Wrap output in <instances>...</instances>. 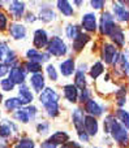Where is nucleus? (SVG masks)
Listing matches in <instances>:
<instances>
[{
	"mask_svg": "<svg viewBox=\"0 0 129 148\" xmlns=\"http://www.w3.org/2000/svg\"><path fill=\"white\" fill-rule=\"evenodd\" d=\"M46 73H47V75H48V78L54 82H56L57 78H59V74H57L56 68H55L52 64H48L46 66Z\"/></svg>",
	"mask_w": 129,
	"mask_h": 148,
	"instance_id": "obj_39",
	"label": "nucleus"
},
{
	"mask_svg": "<svg viewBox=\"0 0 129 148\" xmlns=\"http://www.w3.org/2000/svg\"><path fill=\"white\" fill-rule=\"evenodd\" d=\"M7 25H8V17L4 12H1L0 13V30L1 31L7 30V27H8Z\"/></svg>",
	"mask_w": 129,
	"mask_h": 148,
	"instance_id": "obj_43",
	"label": "nucleus"
},
{
	"mask_svg": "<svg viewBox=\"0 0 129 148\" xmlns=\"http://www.w3.org/2000/svg\"><path fill=\"white\" fill-rule=\"evenodd\" d=\"M60 95L54 87H46L43 91L39 94V103L42 105H46L51 101H59Z\"/></svg>",
	"mask_w": 129,
	"mask_h": 148,
	"instance_id": "obj_11",
	"label": "nucleus"
},
{
	"mask_svg": "<svg viewBox=\"0 0 129 148\" xmlns=\"http://www.w3.org/2000/svg\"><path fill=\"white\" fill-rule=\"evenodd\" d=\"M25 8H26V4L23 1H18V0H14V1H10L9 3V10L10 16H12L14 20H20L21 17H23L25 14Z\"/></svg>",
	"mask_w": 129,
	"mask_h": 148,
	"instance_id": "obj_15",
	"label": "nucleus"
},
{
	"mask_svg": "<svg viewBox=\"0 0 129 148\" xmlns=\"http://www.w3.org/2000/svg\"><path fill=\"white\" fill-rule=\"evenodd\" d=\"M94 148H101V147H94Z\"/></svg>",
	"mask_w": 129,
	"mask_h": 148,
	"instance_id": "obj_50",
	"label": "nucleus"
},
{
	"mask_svg": "<svg viewBox=\"0 0 129 148\" xmlns=\"http://www.w3.org/2000/svg\"><path fill=\"white\" fill-rule=\"evenodd\" d=\"M72 122L75 126L76 131H77V135L80 142L82 143H89L90 140V136L86 133L85 130V114H83V110L81 108H76L72 112Z\"/></svg>",
	"mask_w": 129,
	"mask_h": 148,
	"instance_id": "obj_2",
	"label": "nucleus"
},
{
	"mask_svg": "<svg viewBox=\"0 0 129 148\" xmlns=\"http://www.w3.org/2000/svg\"><path fill=\"white\" fill-rule=\"evenodd\" d=\"M29 81H30V86L33 87L34 92L41 94V92L46 88V79H44V75L42 73L31 74V77H30Z\"/></svg>",
	"mask_w": 129,
	"mask_h": 148,
	"instance_id": "obj_16",
	"label": "nucleus"
},
{
	"mask_svg": "<svg viewBox=\"0 0 129 148\" xmlns=\"http://www.w3.org/2000/svg\"><path fill=\"white\" fill-rule=\"evenodd\" d=\"M26 75H28V70L25 69L23 64H14L10 69V73H9V77L8 78L12 79L13 82L16 83V86H21V84L25 83V79H26Z\"/></svg>",
	"mask_w": 129,
	"mask_h": 148,
	"instance_id": "obj_6",
	"label": "nucleus"
},
{
	"mask_svg": "<svg viewBox=\"0 0 129 148\" xmlns=\"http://www.w3.org/2000/svg\"><path fill=\"white\" fill-rule=\"evenodd\" d=\"M115 116H116L117 120H119L120 122H121L123 125H124L125 127L129 130V112H128V110L123 109V108H117Z\"/></svg>",
	"mask_w": 129,
	"mask_h": 148,
	"instance_id": "obj_33",
	"label": "nucleus"
},
{
	"mask_svg": "<svg viewBox=\"0 0 129 148\" xmlns=\"http://www.w3.org/2000/svg\"><path fill=\"white\" fill-rule=\"evenodd\" d=\"M4 108L8 112H16V110L23 108V103L20 97H8L4 100Z\"/></svg>",
	"mask_w": 129,
	"mask_h": 148,
	"instance_id": "obj_25",
	"label": "nucleus"
},
{
	"mask_svg": "<svg viewBox=\"0 0 129 148\" xmlns=\"http://www.w3.org/2000/svg\"><path fill=\"white\" fill-rule=\"evenodd\" d=\"M8 33L12 36L14 40H22V39L26 38V34H28V30H26L25 25L18 22H13L9 25V29H8Z\"/></svg>",
	"mask_w": 129,
	"mask_h": 148,
	"instance_id": "obj_13",
	"label": "nucleus"
},
{
	"mask_svg": "<svg viewBox=\"0 0 129 148\" xmlns=\"http://www.w3.org/2000/svg\"><path fill=\"white\" fill-rule=\"evenodd\" d=\"M120 52L117 51L116 46L112 43H103L102 46V60L104 61V64L107 65H111L115 64L119 57Z\"/></svg>",
	"mask_w": 129,
	"mask_h": 148,
	"instance_id": "obj_5",
	"label": "nucleus"
},
{
	"mask_svg": "<svg viewBox=\"0 0 129 148\" xmlns=\"http://www.w3.org/2000/svg\"><path fill=\"white\" fill-rule=\"evenodd\" d=\"M73 5H77V7H80V5H83V1H73Z\"/></svg>",
	"mask_w": 129,
	"mask_h": 148,
	"instance_id": "obj_49",
	"label": "nucleus"
},
{
	"mask_svg": "<svg viewBox=\"0 0 129 148\" xmlns=\"http://www.w3.org/2000/svg\"><path fill=\"white\" fill-rule=\"evenodd\" d=\"M13 148H35V142L31 138H21L14 143Z\"/></svg>",
	"mask_w": 129,
	"mask_h": 148,
	"instance_id": "obj_34",
	"label": "nucleus"
},
{
	"mask_svg": "<svg viewBox=\"0 0 129 148\" xmlns=\"http://www.w3.org/2000/svg\"><path fill=\"white\" fill-rule=\"evenodd\" d=\"M18 134V127L13 121H9L7 118H3L1 121V127H0V135H1V140H8L12 136Z\"/></svg>",
	"mask_w": 129,
	"mask_h": 148,
	"instance_id": "obj_7",
	"label": "nucleus"
},
{
	"mask_svg": "<svg viewBox=\"0 0 129 148\" xmlns=\"http://www.w3.org/2000/svg\"><path fill=\"white\" fill-rule=\"evenodd\" d=\"M25 109L28 110V113H29V116H30V118H31V121L33 120H35V117H37V114H38V109H37V107L35 105H26L25 107Z\"/></svg>",
	"mask_w": 129,
	"mask_h": 148,
	"instance_id": "obj_41",
	"label": "nucleus"
},
{
	"mask_svg": "<svg viewBox=\"0 0 129 148\" xmlns=\"http://www.w3.org/2000/svg\"><path fill=\"white\" fill-rule=\"evenodd\" d=\"M116 23H115V16L108 10H104L101 14V20H99V33L102 35L111 36V34L114 33V30L116 29Z\"/></svg>",
	"mask_w": 129,
	"mask_h": 148,
	"instance_id": "obj_3",
	"label": "nucleus"
},
{
	"mask_svg": "<svg viewBox=\"0 0 129 148\" xmlns=\"http://www.w3.org/2000/svg\"><path fill=\"white\" fill-rule=\"evenodd\" d=\"M90 95H91V92H90V90H89V88L81 90V92H80V101L83 103V104H86V103L91 99Z\"/></svg>",
	"mask_w": 129,
	"mask_h": 148,
	"instance_id": "obj_40",
	"label": "nucleus"
},
{
	"mask_svg": "<svg viewBox=\"0 0 129 148\" xmlns=\"http://www.w3.org/2000/svg\"><path fill=\"white\" fill-rule=\"evenodd\" d=\"M44 110H46V114L50 118H56L57 116L60 114V105L59 101H51L48 104L43 105Z\"/></svg>",
	"mask_w": 129,
	"mask_h": 148,
	"instance_id": "obj_27",
	"label": "nucleus"
},
{
	"mask_svg": "<svg viewBox=\"0 0 129 148\" xmlns=\"http://www.w3.org/2000/svg\"><path fill=\"white\" fill-rule=\"evenodd\" d=\"M18 97L21 99V101L23 103V105H30L31 101L34 100V95L33 92H31V90L29 88L28 84H21V86H18Z\"/></svg>",
	"mask_w": 129,
	"mask_h": 148,
	"instance_id": "obj_19",
	"label": "nucleus"
},
{
	"mask_svg": "<svg viewBox=\"0 0 129 148\" xmlns=\"http://www.w3.org/2000/svg\"><path fill=\"white\" fill-rule=\"evenodd\" d=\"M23 66L28 70V73H31V74H38V73H41V70H42V64L34 62V61H26L25 64H23Z\"/></svg>",
	"mask_w": 129,
	"mask_h": 148,
	"instance_id": "obj_35",
	"label": "nucleus"
},
{
	"mask_svg": "<svg viewBox=\"0 0 129 148\" xmlns=\"http://www.w3.org/2000/svg\"><path fill=\"white\" fill-rule=\"evenodd\" d=\"M111 40L112 43H115V46L119 47V48H123L125 46V33L119 25L116 26V29L114 30V33L111 34Z\"/></svg>",
	"mask_w": 129,
	"mask_h": 148,
	"instance_id": "obj_22",
	"label": "nucleus"
},
{
	"mask_svg": "<svg viewBox=\"0 0 129 148\" xmlns=\"http://www.w3.org/2000/svg\"><path fill=\"white\" fill-rule=\"evenodd\" d=\"M60 148H82V146L80 143H77V142H68L67 144L61 146Z\"/></svg>",
	"mask_w": 129,
	"mask_h": 148,
	"instance_id": "obj_46",
	"label": "nucleus"
},
{
	"mask_svg": "<svg viewBox=\"0 0 129 148\" xmlns=\"http://www.w3.org/2000/svg\"><path fill=\"white\" fill-rule=\"evenodd\" d=\"M120 3H121L125 8H128V9H129V0H127V1H120Z\"/></svg>",
	"mask_w": 129,
	"mask_h": 148,
	"instance_id": "obj_48",
	"label": "nucleus"
},
{
	"mask_svg": "<svg viewBox=\"0 0 129 148\" xmlns=\"http://www.w3.org/2000/svg\"><path fill=\"white\" fill-rule=\"evenodd\" d=\"M90 5H91V8H93V9L99 10V9H103V8H104L106 1H103V0H91Z\"/></svg>",
	"mask_w": 129,
	"mask_h": 148,
	"instance_id": "obj_42",
	"label": "nucleus"
},
{
	"mask_svg": "<svg viewBox=\"0 0 129 148\" xmlns=\"http://www.w3.org/2000/svg\"><path fill=\"white\" fill-rule=\"evenodd\" d=\"M81 33H82V31H81V27L78 25H76V23H68V25L65 26V35H67L72 42L75 40Z\"/></svg>",
	"mask_w": 129,
	"mask_h": 148,
	"instance_id": "obj_28",
	"label": "nucleus"
},
{
	"mask_svg": "<svg viewBox=\"0 0 129 148\" xmlns=\"http://www.w3.org/2000/svg\"><path fill=\"white\" fill-rule=\"evenodd\" d=\"M47 52L54 57H63L68 53V46L63 38L55 35L50 39V43L47 46Z\"/></svg>",
	"mask_w": 129,
	"mask_h": 148,
	"instance_id": "obj_4",
	"label": "nucleus"
},
{
	"mask_svg": "<svg viewBox=\"0 0 129 148\" xmlns=\"http://www.w3.org/2000/svg\"><path fill=\"white\" fill-rule=\"evenodd\" d=\"M98 21H97V16L94 12H88L82 16L81 29H83L86 33H95L98 30Z\"/></svg>",
	"mask_w": 129,
	"mask_h": 148,
	"instance_id": "obj_8",
	"label": "nucleus"
},
{
	"mask_svg": "<svg viewBox=\"0 0 129 148\" xmlns=\"http://www.w3.org/2000/svg\"><path fill=\"white\" fill-rule=\"evenodd\" d=\"M0 86H1V90L3 92H10L14 90L16 87V83L9 78H3L1 82H0Z\"/></svg>",
	"mask_w": 129,
	"mask_h": 148,
	"instance_id": "obj_36",
	"label": "nucleus"
},
{
	"mask_svg": "<svg viewBox=\"0 0 129 148\" xmlns=\"http://www.w3.org/2000/svg\"><path fill=\"white\" fill-rule=\"evenodd\" d=\"M85 112L89 116H93V117H99V116L103 114V107L99 104L97 100L90 99L88 103L85 104Z\"/></svg>",
	"mask_w": 129,
	"mask_h": 148,
	"instance_id": "obj_17",
	"label": "nucleus"
},
{
	"mask_svg": "<svg viewBox=\"0 0 129 148\" xmlns=\"http://www.w3.org/2000/svg\"><path fill=\"white\" fill-rule=\"evenodd\" d=\"M60 73L63 77H70L73 75V73L76 72V61L73 57L64 60V61L60 62Z\"/></svg>",
	"mask_w": 129,
	"mask_h": 148,
	"instance_id": "obj_20",
	"label": "nucleus"
},
{
	"mask_svg": "<svg viewBox=\"0 0 129 148\" xmlns=\"http://www.w3.org/2000/svg\"><path fill=\"white\" fill-rule=\"evenodd\" d=\"M50 43V38H48V34L44 29H37L33 34V44H34V48L39 49L41 51L42 48H47Z\"/></svg>",
	"mask_w": 129,
	"mask_h": 148,
	"instance_id": "obj_9",
	"label": "nucleus"
},
{
	"mask_svg": "<svg viewBox=\"0 0 129 148\" xmlns=\"http://www.w3.org/2000/svg\"><path fill=\"white\" fill-rule=\"evenodd\" d=\"M50 57H51V55H50L48 52H42L35 48H30L26 51V59H28V61H34V62L43 64V62L48 61Z\"/></svg>",
	"mask_w": 129,
	"mask_h": 148,
	"instance_id": "obj_10",
	"label": "nucleus"
},
{
	"mask_svg": "<svg viewBox=\"0 0 129 148\" xmlns=\"http://www.w3.org/2000/svg\"><path fill=\"white\" fill-rule=\"evenodd\" d=\"M63 94H64L65 100H68L69 103H76L80 100V91H78L77 86L73 83L64 84L63 86Z\"/></svg>",
	"mask_w": 129,
	"mask_h": 148,
	"instance_id": "obj_14",
	"label": "nucleus"
},
{
	"mask_svg": "<svg viewBox=\"0 0 129 148\" xmlns=\"http://www.w3.org/2000/svg\"><path fill=\"white\" fill-rule=\"evenodd\" d=\"M56 7L59 9V12L65 17H72L75 14V9H73L72 4L69 1H67V0H59L56 3Z\"/></svg>",
	"mask_w": 129,
	"mask_h": 148,
	"instance_id": "obj_26",
	"label": "nucleus"
},
{
	"mask_svg": "<svg viewBox=\"0 0 129 148\" xmlns=\"http://www.w3.org/2000/svg\"><path fill=\"white\" fill-rule=\"evenodd\" d=\"M90 35H89L88 33H81L80 35L77 36V38L75 39V40L72 42V48H73V51H76V52H81L83 48H85V46L90 42Z\"/></svg>",
	"mask_w": 129,
	"mask_h": 148,
	"instance_id": "obj_21",
	"label": "nucleus"
},
{
	"mask_svg": "<svg viewBox=\"0 0 129 148\" xmlns=\"http://www.w3.org/2000/svg\"><path fill=\"white\" fill-rule=\"evenodd\" d=\"M10 69H12V66H9V65H7V64H1L0 65V77L5 78V75L10 73Z\"/></svg>",
	"mask_w": 129,
	"mask_h": 148,
	"instance_id": "obj_44",
	"label": "nucleus"
},
{
	"mask_svg": "<svg viewBox=\"0 0 129 148\" xmlns=\"http://www.w3.org/2000/svg\"><path fill=\"white\" fill-rule=\"evenodd\" d=\"M50 129H51V123L48 121H41V122L37 125V131L41 135H47L50 133Z\"/></svg>",
	"mask_w": 129,
	"mask_h": 148,
	"instance_id": "obj_38",
	"label": "nucleus"
},
{
	"mask_svg": "<svg viewBox=\"0 0 129 148\" xmlns=\"http://www.w3.org/2000/svg\"><path fill=\"white\" fill-rule=\"evenodd\" d=\"M104 133L110 134L115 142L120 146L129 144V130L116 118L115 114H107L103 121Z\"/></svg>",
	"mask_w": 129,
	"mask_h": 148,
	"instance_id": "obj_1",
	"label": "nucleus"
},
{
	"mask_svg": "<svg viewBox=\"0 0 129 148\" xmlns=\"http://www.w3.org/2000/svg\"><path fill=\"white\" fill-rule=\"evenodd\" d=\"M115 99H116V105L119 108H123L125 105V103H127V87L125 86H121L119 90L116 91V94H115Z\"/></svg>",
	"mask_w": 129,
	"mask_h": 148,
	"instance_id": "obj_30",
	"label": "nucleus"
},
{
	"mask_svg": "<svg viewBox=\"0 0 129 148\" xmlns=\"http://www.w3.org/2000/svg\"><path fill=\"white\" fill-rule=\"evenodd\" d=\"M13 118H14L16 121H18V122H21V123H29L31 121L30 116H29L28 110L25 109V107L21 108V109H18V110H16V112L13 113Z\"/></svg>",
	"mask_w": 129,
	"mask_h": 148,
	"instance_id": "obj_31",
	"label": "nucleus"
},
{
	"mask_svg": "<svg viewBox=\"0 0 129 148\" xmlns=\"http://www.w3.org/2000/svg\"><path fill=\"white\" fill-rule=\"evenodd\" d=\"M75 84L77 86L78 90H85L88 88L86 84H88V81H86V75L83 70H77L75 75Z\"/></svg>",
	"mask_w": 129,
	"mask_h": 148,
	"instance_id": "obj_32",
	"label": "nucleus"
},
{
	"mask_svg": "<svg viewBox=\"0 0 129 148\" xmlns=\"http://www.w3.org/2000/svg\"><path fill=\"white\" fill-rule=\"evenodd\" d=\"M41 148H56V144H54L52 142H50V140H46V142H43V143L41 144Z\"/></svg>",
	"mask_w": 129,
	"mask_h": 148,
	"instance_id": "obj_47",
	"label": "nucleus"
},
{
	"mask_svg": "<svg viewBox=\"0 0 129 148\" xmlns=\"http://www.w3.org/2000/svg\"><path fill=\"white\" fill-rule=\"evenodd\" d=\"M69 138H70V136H69V134H68L67 131L59 130V131H55V133L50 136L48 140L52 142L54 144H56V146H57V144H63V146H64V144H67L68 142H70Z\"/></svg>",
	"mask_w": 129,
	"mask_h": 148,
	"instance_id": "obj_24",
	"label": "nucleus"
},
{
	"mask_svg": "<svg viewBox=\"0 0 129 148\" xmlns=\"http://www.w3.org/2000/svg\"><path fill=\"white\" fill-rule=\"evenodd\" d=\"M112 12L119 22H129V9L125 8L120 1L112 3Z\"/></svg>",
	"mask_w": 129,
	"mask_h": 148,
	"instance_id": "obj_12",
	"label": "nucleus"
},
{
	"mask_svg": "<svg viewBox=\"0 0 129 148\" xmlns=\"http://www.w3.org/2000/svg\"><path fill=\"white\" fill-rule=\"evenodd\" d=\"M12 51L13 49L9 48V46H8L7 42L3 40L1 44H0V57H1V62H4L5 60H7V57L12 53Z\"/></svg>",
	"mask_w": 129,
	"mask_h": 148,
	"instance_id": "obj_37",
	"label": "nucleus"
},
{
	"mask_svg": "<svg viewBox=\"0 0 129 148\" xmlns=\"http://www.w3.org/2000/svg\"><path fill=\"white\" fill-rule=\"evenodd\" d=\"M85 130L89 134V136H95L99 131V123L97 121V117L93 116H85Z\"/></svg>",
	"mask_w": 129,
	"mask_h": 148,
	"instance_id": "obj_18",
	"label": "nucleus"
},
{
	"mask_svg": "<svg viewBox=\"0 0 129 148\" xmlns=\"http://www.w3.org/2000/svg\"><path fill=\"white\" fill-rule=\"evenodd\" d=\"M38 18L44 23H48V22H52V21L56 20V13L52 8L50 7H43L39 9V13H38Z\"/></svg>",
	"mask_w": 129,
	"mask_h": 148,
	"instance_id": "obj_23",
	"label": "nucleus"
},
{
	"mask_svg": "<svg viewBox=\"0 0 129 148\" xmlns=\"http://www.w3.org/2000/svg\"><path fill=\"white\" fill-rule=\"evenodd\" d=\"M103 72H104V65L102 64L101 61H97V62H94L90 66V69H89V75L93 79H97L103 74Z\"/></svg>",
	"mask_w": 129,
	"mask_h": 148,
	"instance_id": "obj_29",
	"label": "nucleus"
},
{
	"mask_svg": "<svg viewBox=\"0 0 129 148\" xmlns=\"http://www.w3.org/2000/svg\"><path fill=\"white\" fill-rule=\"evenodd\" d=\"M23 18H25V22H28V23H34V22L37 21V18H38V17H37V16L34 14L33 12H28V13H26V16H25Z\"/></svg>",
	"mask_w": 129,
	"mask_h": 148,
	"instance_id": "obj_45",
	"label": "nucleus"
}]
</instances>
